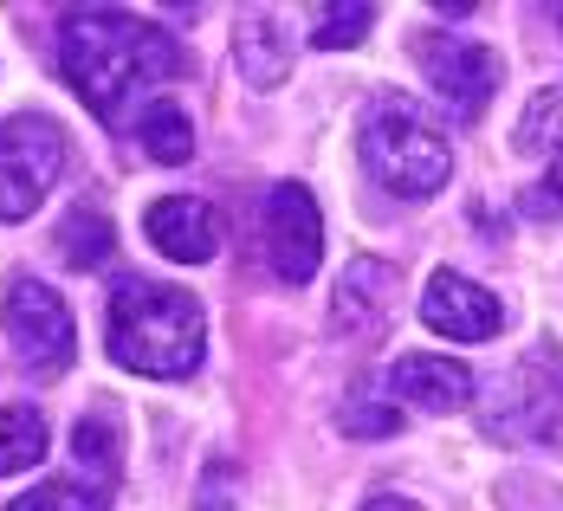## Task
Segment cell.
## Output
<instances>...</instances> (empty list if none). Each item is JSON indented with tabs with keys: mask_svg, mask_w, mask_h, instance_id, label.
<instances>
[{
	"mask_svg": "<svg viewBox=\"0 0 563 511\" xmlns=\"http://www.w3.org/2000/svg\"><path fill=\"white\" fill-rule=\"evenodd\" d=\"M363 511H421V506H415V499H395V492H376Z\"/></svg>",
	"mask_w": 563,
	"mask_h": 511,
	"instance_id": "cell-21",
	"label": "cell"
},
{
	"mask_svg": "<svg viewBox=\"0 0 563 511\" xmlns=\"http://www.w3.org/2000/svg\"><path fill=\"white\" fill-rule=\"evenodd\" d=\"M518 149L563 163V85H544V91L525 104V116H518Z\"/></svg>",
	"mask_w": 563,
	"mask_h": 511,
	"instance_id": "cell-17",
	"label": "cell"
},
{
	"mask_svg": "<svg viewBox=\"0 0 563 511\" xmlns=\"http://www.w3.org/2000/svg\"><path fill=\"white\" fill-rule=\"evenodd\" d=\"M421 324L434 331V337H453V343H486L506 331V311H499V298L486 291V285L460 279V273H434V279L421 285Z\"/></svg>",
	"mask_w": 563,
	"mask_h": 511,
	"instance_id": "cell-9",
	"label": "cell"
},
{
	"mask_svg": "<svg viewBox=\"0 0 563 511\" xmlns=\"http://www.w3.org/2000/svg\"><path fill=\"white\" fill-rule=\"evenodd\" d=\"M65 169V130L46 116H7L0 123V221L40 214Z\"/></svg>",
	"mask_w": 563,
	"mask_h": 511,
	"instance_id": "cell-4",
	"label": "cell"
},
{
	"mask_svg": "<svg viewBox=\"0 0 563 511\" xmlns=\"http://www.w3.org/2000/svg\"><path fill=\"white\" fill-rule=\"evenodd\" d=\"M7 511H53V506H46V492H26V499H13Z\"/></svg>",
	"mask_w": 563,
	"mask_h": 511,
	"instance_id": "cell-22",
	"label": "cell"
},
{
	"mask_svg": "<svg viewBox=\"0 0 563 511\" xmlns=\"http://www.w3.org/2000/svg\"><path fill=\"white\" fill-rule=\"evenodd\" d=\"M143 227H150V246L175 259V266H208L214 253H221V214L201 201V195H169V201H156L150 214H143Z\"/></svg>",
	"mask_w": 563,
	"mask_h": 511,
	"instance_id": "cell-10",
	"label": "cell"
},
{
	"mask_svg": "<svg viewBox=\"0 0 563 511\" xmlns=\"http://www.w3.org/2000/svg\"><path fill=\"white\" fill-rule=\"evenodd\" d=\"M266 259L285 285H305L324 259V214L305 181H279L266 195Z\"/></svg>",
	"mask_w": 563,
	"mask_h": 511,
	"instance_id": "cell-7",
	"label": "cell"
},
{
	"mask_svg": "<svg viewBox=\"0 0 563 511\" xmlns=\"http://www.w3.org/2000/svg\"><path fill=\"white\" fill-rule=\"evenodd\" d=\"M71 459H78V473H65V479H53V486H40L46 506L53 511H111L117 466H123L111 414H85V421L71 427Z\"/></svg>",
	"mask_w": 563,
	"mask_h": 511,
	"instance_id": "cell-8",
	"label": "cell"
},
{
	"mask_svg": "<svg viewBox=\"0 0 563 511\" xmlns=\"http://www.w3.org/2000/svg\"><path fill=\"white\" fill-rule=\"evenodd\" d=\"M58 71L91 116L123 123L136 98H150L163 78L181 71V53L163 26H150L123 7H71L58 20Z\"/></svg>",
	"mask_w": 563,
	"mask_h": 511,
	"instance_id": "cell-1",
	"label": "cell"
},
{
	"mask_svg": "<svg viewBox=\"0 0 563 511\" xmlns=\"http://www.w3.org/2000/svg\"><path fill=\"white\" fill-rule=\"evenodd\" d=\"M136 143H143V156L150 163H188L195 156V123L175 111V104H150V111L136 116Z\"/></svg>",
	"mask_w": 563,
	"mask_h": 511,
	"instance_id": "cell-15",
	"label": "cell"
},
{
	"mask_svg": "<svg viewBox=\"0 0 563 511\" xmlns=\"http://www.w3.org/2000/svg\"><path fill=\"white\" fill-rule=\"evenodd\" d=\"M538 214H563V163H551V175H544V195H538Z\"/></svg>",
	"mask_w": 563,
	"mask_h": 511,
	"instance_id": "cell-20",
	"label": "cell"
},
{
	"mask_svg": "<svg viewBox=\"0 0 563 511\" xmlns=\"http://www.w3.org/2000/svg\"><path fill=\"white\" fill-rule=\"evenodd\" d=\"M46 447H53V434H46V414L40 408H0V479L40 466Z\"/></svg>",
	"mask_w": 563,
	"mask_h": 511,
	"instance_id": "cell-14",
	"label": "cell"
},
{
	"mask_svg": "<svg viewBox=\"0 0 563 511\" xmlns=\"http://www.w3.org/2000/svg\"><path fill=\"white\" fill-rule=\"evenodd\" d=\"M104 337H111V356L123 369L156 376V382H181V376L201 369L208 318L181 285L123 279L104 304Z\"/></svg>",
	"mask_w": 563,
	"mask_h": 511,
	"instance_id": "cell-2",
	"label": "cell"
},
{
	"mask_svg": "<svg viewBox=\"0 0 563 511\" xmlns=\"http://www.w3.org/2000/svg\"><path fill=\"white\" fill-rule=\"evenodd\" d=\"M415 58H421V78L434 85V98H441L460 123H473V116L493 104V91H499V53L479 46V40L421 33V40H415Z\"/></svg>",
	"mask_w": 563,
	"mask_h": 511,
	"instance_id": "cell-6",
	"label": "cell"
},
{
	"mask_svg": "<svg viewBox=\"0 0 563 511\" xmlns=\"http://www.w3.org/2000/svg\"><path fill=\"white\" fill-rule=\"evenodd\" d=\"M389 389L408 408H421V414H460L466 401H473V369L466 363H453V356H401L389 369Z\"/></svg>",
	"mask_w": 563,
	"mask_h": 511,
	"instance_id": "cell-11",
	"label": "cell"
},
{
	"mask_svg": "<svg viewBox=\"0 0 563 511\" xmlns=\"http://www.w3.org/2000/svg\"><path fill=\"white\" fill-rule=\"evenodd\" d=\"M233 58H240V71H246L260 91L285 85V71H291V53H285V40H279V20H273V13H240Z\"/></svg>",
	"mask_w": 563,
	"mask_h": 511,
	"instance_id": "cell-13",
	"label": "cell"
},
{
	"mask_svg": "<svg viewBox=\"0 0 563 511\" xmlns=\"http://www.w3.org/2000/svg\"><path fill=\"white\" fill-rule=\"evenodd\" d=\"M389 304H395V266H383V259H350V273L338 285V331L376 337L389 324Z\"/></svg>",
	"mask_w": 563,
	"mask_h": 511,
	"instance_id": "cell-12",
	"label": "cell"
},
{
	"mask_svg": "<svg viewBox=\"0 0 563 511\" xmlns=\"http://www.w3.org/2000/svg\"><path fill=\"white\" fill-rule=\"evenodd\" d=\"M117 246L111 221L98 214V208H71L65 221H58V253H65V266H78V273H91V266H104Z\"/></svg>",
	"mask_w": 563,
	"mask_h": 511,
	"instance_id": "cell-16",
	"label": "cell"
},
{
	"mask_svg": "<svg viewBox=\"0 0 563 511\" xmlns=\"http://www.w3.org/2000/svg\"><path fill=\"white\" fill-rule=\"evenodd\" d=\"M343 434H356V441H383V434H395L401 427V414L395 408H383V401H343Z\"/></svg>",
	"mask_w": 563,
	"mask_h": 511,
	"instance_id": "cell-19",
	"label": "cell"
},
{
	"mask_svg": "<svg viewBox=\"0 0 563 511\" xmlns=\"http://www.w3.org/2000/svg\"><path fill=\"white\" fill-rule=\"evenodd\" d=\"M363 169L401 201H428L434 188H448L453 149L408 98H376L363 111Z\"/></svg>",
	"mask_w": 563,
	"mask_h": 511,
	"instance_id": "cell-3",
	"label": "cell"
},
{
	"mask_svg": "<svg viewBox=\"0 0 563 511\" xmlns=\"http://www.w3.org/2000/svg\"><path fill=\"white\" fill-rule=\"evenodd\" d=\"M369 26H376V7H369V0H331V7H311V46H324V53L356 46Z\"/></svg>",
	"mask_w": 563,
	"mask_h": 511,
	"instance_id": "cell-18",
	"label": "cell"
},
{
	"mask_svg": "<svg viewBox=\"0 0 563 511\" xmlns=\"http://www.w3.org/2000/svg\"><path fill=\"white\" fill-rule=\"evenodd\" d=\"M0 324H7L13 356H20L33 376H58V369L71 363V349H78V324H71L65 298H58L53 285H40V279H13L7 285Z\"/></svg>",
	"mask_w": 563,
	"mask_h": 511,
	"instance_id": "cell-5",
	"label": "cell"
}]
</instances>
